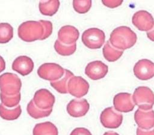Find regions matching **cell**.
I'll return each instance as SVG.
<instances>
[{
    "label": "cell",
    "mask_w": 154,
    "mask_h": 135,
    "mask_svg": "<svg viewBox=\"0 0 154 135\" xmlns=\"http://www.w3.org/2000/svg\"><path fill=\"white\" fill-rule=\"evenodd\" d=\"M21 113L22 109L20 105L13 108H8L2 103L0 104V116L5 120H15L20 116Z\"/></svg>",
    "instance_id": "cell-22"
},
{
    "label": "cell",
    "mask_w": 154,
    "mask_h": 135,
    "mask_svg": "<svg viewBox=\"0 0 154 135\" xmlns=\"http://www.w3.org/2000/svg\"><path fill=\"white\" fill-rule=\"evenodd\" d=\"M133 25L140 31H149L154 26V19L150 13L146 10H139L132 18Z\"/></svg>",
    "instance_id": "cell-10"
},
{
    "label": "cell",
    "mask_w": 154,
    "mask_h": 135,
    "mask_svg": "<svg viewBox=\"0 0 154 135\" xmlns=\"http://www.w3.org/2000/svg\"><path fill=\"white\" fill-rule=\"evenodd\" d=\"M100 120L102 125L107 128H117L123 121V115L113 107L105 108L101 113Z\"/></svg>",
    "instance_id": "cell-7"
},
{
    "label": "cell",
    "mask_w": 154,
    "mask_h": 135,
    "mask_svg": "<svg viewBox=\"0 0 154 135\" xmlns=\"http://www.w3.org/2000/svg\"><path fill=\"white\" fill-rule=\"evenodd\" d=\"M102 52L104 58L109 62H114L118 60L123 53V50H119L112 46L109 40L105 44Z\"/></svg>",
    "instance_id": "cell-20"
},
{
    "label": "cell",
    "mask_w": 154,
    "mask_h": 135,
    "mask_svg": "<svg viewBox=\"0 0 154 135\" xmlns=\"http://www.w3.org/2000/svg\"><path fill=\"white\" fill-rule=\"evenodd\" d=\"M108 71V66L100 61L90 62L85 68V74L94 80L102 79L106 75Z\"/></svg>",
    "instance_id": "cell-14"
},
{
    "label": "cell",
    "mask_w": 154,
    "mask_h": 135,
    "mask_svg": "<svg viewBox=\"0 0 154 135\" xmlns=\"http://www.w3.org/2000/svg\"><path fill=\"white\" fill-rule=\"evenodd\" d=\"M105 35L104 32L97 28L86 29L82 34V41L84 44L91 49L100 48L104 44Z\"/></svg>",
    "instance_id": "cell-5"
},
{
    "label": "cell",
    "mask_w": 154,
    "mask_h": 135,
    "mask_svg": "<svg viewBox=\"0 0 154 135\" xmlns=\"http://www.w3.org/2000/svg\"><path fill=\"white\" fill-rule=\"evenodd\" d=\"M74 75L70 71L64 69V75L60 79L50 82L51 85L57 92L61 94H67V83L69 79Z\"/></svg>",
    "instance_id": "cell-19"
},
{
    "label": "cell",
    "mask_w": 154,
    "mask_h": 135,
    "mask_svg": "<svg viewBox=\"0 0 154 135\" xmlns=\"http://www.w3.org/2000/svg\"><path fill=\"white\" fill-rule=\"evenodd\" d=\"M89 87L88 82L84 78L73 76L68 82L67 91L70 95L76 98H81L88 93Z\"/></svg>",
    "instance_id": "cell-8"
},
{
    "label": "cell",
    "mask_w": 154,
    "mask_h": 135,
    "mask_svg": "<svg viewBox=\"0 0 154 135\" xmlns=\"http://www.w3.org/2000/svg\"><path fill=\"white\" fill-rule=\"evenodd\" d=\"M5 68V62L3 58L0 56V73L3 71Z\"/></svg>",
    "instance_id": "cell-32"
},
{
    "label": "cell",
    "mask_w": 154,
    "mask_h": 135,
    "mask_svg": "<svg viewBox=\"0 0 154 135\" xmlns=\"http://www.w3.org/2000/svg\"><path fill=\"white\" fill-rule=\"evenodd\" d=\"M32 101L38 108L48 110L52 109L55 98L54 95L49 90L40 89L35 92Z\"/></svg>",
    "instance_id": "cell-11"
},
{
    "label": "cell",
    "mask_w": 154,
    "mask_h": 135,
    "mask_svg": "<svg viewBox=\"0 0 154 135\" xmlns=\"http://www.w3.org/2000/svg\"><path fill=\"white\" fill-rule=\"evenodd\" d=\"M102 2L105 6L109 8H116L120 5L123 3V1H102Z\"/></svg>",
    "instance_id": "cell-29"
},
{
    "label": "cell",
    "mask_w": 154,
    "mask_h": 135,
    "mask_svg": "<svg viewBox=\"0 0 154 135\" xmlns=\"http://www.w3.org/2000/svg\"><path fill=\"white\" fill-rule=\"evenodd\" d=\"M79 35L77 28L72 25L62 26L58 32V40L64 44H73L76 43Z\"/></svg>",
    "instance_id": "cell-16"
},
{
    "label": "cell",
    "mask_w": 154,
    "mask_h": 135,
    "mask_svg": "<svg viewBox=\"0 0 154 135\" xmlns=\"http://www.w3.org/2000/svg\"><path fill=\"white\" fill-rule=\"evenodd\" d=\"M113 104L115 110L124 113L131 112L135 107L132 95L128 92L116 94L113 98Z\"/></svg>",
    "instance_id": "cell-12"
},
{
    "label": "cell",
    "mask_w": 154,
    "mask_h": 135,
    "mask_svg": "<svg viewBox=\"0 0 154 135\" xmlns=\"http://www.w3.org/2000/svg\"><path fill=\"white\" fill-rule=\"evenodd\" d=\"M67 112L72 117L79 118L86 115L90 109V104L84 98L73 99L67 105Z\"/></svg>",
    "instance_id": "cell-15"
},
{
    "label": "cell",
    "mask_w": 154,
    "mask_h": 135,
    "mask_svg": "<svg viewBox=\"0 0 154 135\" xmlns=\"http://www.w3.org/2000/svg\"><path fill=\"white\" fill-rule=\"evenodd\" d=\"M137 135H154V127L150 130H145L137 128L136 131Z\"/></svg>",
    "instance_id": "cell-30"
},
{
    "label": "cell",
    "mask_w": 154,
    "mask_h": 135,
    "mask_svg": "<svg viewBox=\"0 0 154 135\" xmlns=\"http://www.w3.org/2000/svg\"><path fill=\"white\" fill-rule=\"evenodd\" d=\"M54 49L55 51L60 55L62 56H69L72 55L76 49V44H64L60 42L58 40H57L54 44Z\"/></svg>",
    "instance_id": "cell-24"
},
{
    "label": "cell",
    "mask_w": 154,
    "mask_h": 135,
    "mask_svg": "<svg viewBox=\"0 0 154 135\" xmlns=\"http://www.w3.org/2000/svg\"><path fill=\"white\" fill-rule=\"evenodd\" d=\"M134 75L139 79L147 80L154 76V63L149 59L139 60L133 68Z\"/></svg>",
    "instance_id": "cell-9"
},
{
    "label": "cell",
    "mask_w": 154,
    "mask_h": 135,
    "mask_svg": "<svg viewBox=\"0 0 154 135\" xmlns=\"http://www.w3.org/2000/svg\"><path fill=\"white\" fill-rule=\"evenodd\" d=\"M33 68L32 60L26 56H20L16 58L12 64V69L22 76L29 74L32 72Z\"/></svg>",
    "instance_id": "cell-17"
},
{
    "label": "cell",
    "mask_w": 154,
    "mask_h": 135,
    "mask_svg": "<svg viewBox=\"0 0 154 135\" xmlns=\"http://www.w3.org/2000/svg\"><path fill=\"white\" fill-rule=\"evenodd\" d=\"M32 133L33 135H58L57 127L49 121L37 124L33 128Z\"/></svg>",
    "instance_id": "cell-18"
},
{
    "label": "cell",
    "mask_w": 154,
    "mask_h": 135,
    "mask_svg": "<svg viewBox=\"0 0 154 135\" xmlns=\"http://www.w3.org/2000/svg\"><path fill=\"white\" fill-rule=\"evenodd\" d=\"M52 29V23L49 20H29L19 25L17 33L23 41L32 42L46 39L51 35Z\"/></svg>",
    "instance_id": "cell-1"
},
{
    "label": "cell",
    "mask_w": 154,
    "mask_h": 135,
    "mask_svg": "<svg viewBox=\"0 0 154 135\" xmlns=\"http://www.w3.org/2000/svg\"><path fill=\"white\" fill-rule=\"evenodd\" d=\"M73 7L75 10L81 14L87 13L91 7V1H73Z\"/></svg>",
    "instance_id": "cell-27"
},
{
    "label": "cell",
    "mask_w": 154,
    "mask_h": 135,
    "mask_svg": "<svg viewBox=\"0 0 154 135\" xmlns=\"http://www.w3.org/2000/svg\"><path fill=\"white\" fill-rule=\"evenodd\" d=\"M22 82L17 75L5 73L0 76L1 92L7 95H14L20 93Z\"/></svg>",
    "instance_id": "cell-4"
},
{
    "label": "cell",
    "mask_w": 154,
    "mask_h": 135,
    "mask_svg": "<svg viewBox=\"0 0 154 135\" xmlns=\"http://www.w3.org/2000/svg\"><path fill=\"white\" fill-rule=\"evenodd\" d=\"M70 135H92L91 132L84 127H78L71 132Z\"/></svg>",
    "instance_id": "cell-28"
},
{
    "label": "cell",
    "mask_w": 154,
    "mask_h": 135,
    "mask_svg": "<svg viewBox=\"0 0 154 135\" xmlns=\"http://www.w3.org/2000/svg\"><path fill=\"white\" fill-rule=\"evenodd\" d=\"M60 4L59 1H41L39 2V10L43 15L52 16L57 12Z\"/></svg>",
    "instance_id": "cell-21"
},
{
    "label": "cell",
    "mask_w": 154,
    "mask_h": 135,
    "mask_svg": "<svg viewBox=\"0 0 154 135\" xmlns=\"http://www.w3.org/2000/svg\"><path fill=\"white\" fill-rule=\"evenodd\" d=\"M26 110L30 116L34 119H39L49 116L52 113V109L48 110L40 109L34 104L32 100L28 104L26 107Z\"/></svg>",
    "instance_id": "cell-23"
},
{
    "label": "cell",
    "mask_w": 154,
    "mask_h": 135,
    "mask_svg": "<svg viewBox=\"0 0 154 135\" xmlns=\"http://www.w3.org/2000/svg\"><path fill=\"white\" fill-rule=\"evenodd\" d=\"M132 97L135 105L143 110H152L154 105V93L149 87H137Z\"/></svg>",
    "instance_id": "cell-3"
},
{
    "label": "cell",
    "mask_w": 154,
    "mask_h": 135,
    "mask_svg": "<svg viewBox=\"0 0 154 135\" xmlns=\"http://www.w3.org/2000/svg\"><path fill=\"white\" fill-rule=\"evenodd\" d=\"M0 98L4 106L8 108H13L19 105L20 101V93L14 95H7L1 92Z\"/></svg>",
    "instance_id": "cell-26"
},
{
    "label": "cell",
    "mask_w": 154,
    "mask_h": 135,
    "mask_svg": "<svg viewBox=\"0 0 154 135\" xmlns=\"http://www.w3.org/2000/svg\"><path fill=\"white\" fill-rule=\"evenodd\" d=\"M136 34L126 26L115 28L110 34L109 42L112 46L119 50H126L132 47L137 42Z\"/></svg>",
    "instance_id": "cell-2"
},
{
    "label": "cell",
    "mask_w": 154,
    "mask_h": 135,
    "mask_svg": "<svg viewBox=\"0 0 154 135\" xmlns=\"http://www.w3.org/2000/svg\"><path fill=\"white\" fill-rule=\"evenodd\" d=\"M147 36L150 40L154 41V26L152 30H150L147 32Z\"/></svg>",
    "instance_id": "cell-31"
},
{
    "label": "cell",
    "mask_w": 154,
    "mask_h": 135,
    "mask_svg": "<svg viewBox=\"0 0 154 135\" xmlns=\"http://www.w3.org/2000/svg\"><path fill=\"white\" fill-rule=\"evenodd\" d=\"M103 135H119V134L118 133H117L116 132L112 131H106Z\"/></svg>",
    "instance_id": "cell-33"
},
{
    "label": "cell",
    "mask_w": 154,
    "mask_h": 135,
    "mask_svg": "<svg viewBox=\"0 0 154 135\" xmlns=\"http://www.w3.org/2000/svg\"><path fill=\"white\" fill-rule=\"evenodd\" d=\"M134 119L138 128L148 130L154 127V110L138 109L134 113Z\"/></svg>",
    "instance_id": "cell-13"
},
{
    "label": "cell",
    "mask_w": 154,
    "mask_h": 135,
    "mask_svg": "<svg viewBox=\"0 0 154 135\" xmlns=\"http://www.w3.org/2000/svg\"><path fill=\"white\" fill-rule=\"evenodd\" d=\"M13 37V27L8 23H0V43H7Z\"/></svg>",
    "instance_id": "cell-25"
},
{
    "label": "cell",
    "mask_w": 154,
    "mask_h": 135,
    "mask_svg": "<svg viewBox=\"0 0 154 135\" xmlns=\"http://www.w3.org/2000/svg\"><path fill=\"white\" fill-rule=\"evenodd\" d=\"M64 73V69L55 63H45L37 70V74L40 77L51 82L60 79Z\"/></svg>",
    "instance_id": "cell-6"
}]
</instances>
